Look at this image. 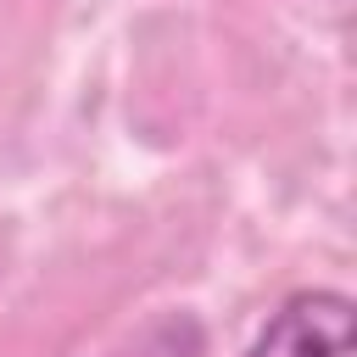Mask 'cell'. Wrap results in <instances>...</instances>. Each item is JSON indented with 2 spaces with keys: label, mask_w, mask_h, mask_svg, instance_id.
Listing matches in <instances>:
<instances>
[{
  "label": "cell",
  "mask_w": 357,
  "mask_h": 357,
  "mask_svg": "<svg viewBox=\"0 0 357 357\" xmlns=\"http://www.w3.org/2000/svg\"><path fill=\"white\" fill-rule=\"evenodd\" d=\"M357 329V307L346 290H296L257 329L245 357H346Z\"/></svg>",
  "instance_id": "1"
}]
</instances>
